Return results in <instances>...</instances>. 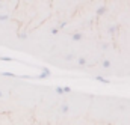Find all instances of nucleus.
<instances>
[{"mask_svg": "<svg viewBox=\"0 0 130 125\" xmlns=\"http://www.w3.org/2000/svg\"><path fill=\"white\" fill-rule=\"evenodd\" d=\"M104 9H106L104 6H103V8H100V9H98V14H104Z\"/></svg>", "mask_w": 130, "mask_h": 125, "instance_id": "obj_1", "label": "nucleus"}, {"mask_svg": "<svg viewBox=\"0 0 130 125\" xmlns=\"http://www.w3.org/2000/svg\"><path fill=\"white\" fill-rule=\"evenodd\" d=\"M0 96H2V92H0Z\"/></svg>", "mask_w": 130, "mask_h": 125, "instance_id": "obj_2", "label": "nucleus"}]
</instances>
